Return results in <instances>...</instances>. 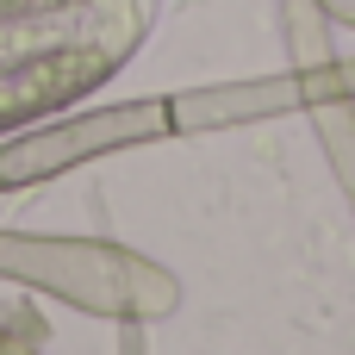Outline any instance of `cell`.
Returning a JSON list of instances; mask_svg holds the SVG:
<instances>
[{
	"instance_id": "6da1fadb",
	"label": "cell",
	"mask_w": 355,
	"mask_h": 355,
	"mask_svg": "<svg viewBox=\"0 0 355 355\" xmlns=\"http://www.w3.org/2000/svg\"><path fill=\"white\" fill-rule=\"evenodd\" d=\"M162 131H175V100H131L112 112H87V119H69V125H50L37 137L12 144L0 156V181H44L87 156H106V150H125V144H144Z\"/></svg>"
},
{
	"instance_id": "7a4b0ae2",
	"label": "cell",
	"mask_w": 355,
	"mask_h": 355,
	"mask_svg": "<svg viewBox=\"0 0 355 355\" xmlns=\"http://www.w3.org/2000/svg\"><path fill=\"white\" fill-rule=\"evenodd\" d=\"M293 100H300V87H287V81H275V87L243 81V87H218V94H187V100H175V119H181L187 131H206V125H243V119H256V112H287Z\"/></svg>"
}]
</instances>
